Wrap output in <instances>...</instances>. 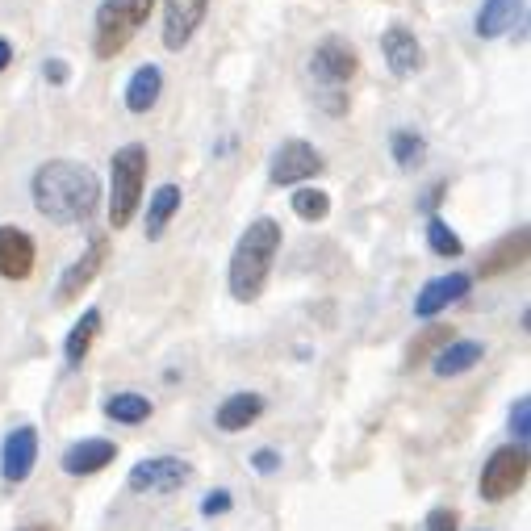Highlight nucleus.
<instances>
[{"mask_svg": "<svg viewBox=\"0 0 531 531\" xmlns=\"http://www.w3.org/2000/svg\"><path fill=\"white\" fill-rule=\"evenodd\" d=\"M105 260H109V239L105 235H92L88 239V247L80 251V260L67 268L63 276H59V289H55V302L59 306H72V302H80V293L97 281L101 276V268H105Z\"/></svg>", "mask_w": 531, "mask_h": 531, "instance_id": "obj_9", "label": "nucleus"}, {"mask_svg": "<svg viewBox=\"0 0 531 531\" xmlns=\"http://www.w3.org/2000/svg\"><path fill=\"white\" fill-rule=\"evenodd\" d=\"M264 410H268L264 394H251V389H243V394H230V398L214 410V423H218V431L235 435V431H247L251 423H260Z\"/></svg>", "mask_w": 531, "mask_h": 531, "instance_id": "obj_16", "label": "nucleus"}, {"mask_svg": "<svg viewBox=\"0 0 531 531\" xmlns=\"http://www.w3.org/2000/svg\"><path fill=\"white\" fill-rule=\"evenodd\" d=\"M189 477H193L189 460H180V456H147V460H138V465L130 469L126 486L134 494H176L180 486H189Z\"/></svg>", "mask_w": 531, "mask_h": 531, "instance_id": "obj_7", "label": "nucleus"}, {"mask_svg": "<svg viewBox=\"0 0 531 531\" xmlns=\"http://www.w3.org/2000/svg\"><path fill=\"white\" fill-rule=\"evenodd\" d=\"M34 465H38V431L13 427L5 435V448H0V477H5L9 486H21V481H30Z\"/></svg>", "mask_w": 531, "mask_h": 531, "instance_id": "obj_11", "label": "nucleus"}, {"mask_svg": "<svg viewBox=\"0 0 531 531\" xmlns=\"http://www.w3.org/2000/svg\"><path fill=\"white\" fill-rule=\"evenodd\" d=\"M289 210L302 218V222H322L331 214V197L322 193V189H314V184H302V189L293 193V201H289Z\"/></svg>", "mask_w": 531, "mask_h": 531, "instance_id": "obj_25", "label": "nucleus"}, {"mask_svg": "<svg viewBox=\"0 0 531 531\" xmlns=\"http://www.w3.org/2000/svg\"><path fill=\"white\" fill-rule=\"evenodd\" d=\"M9 63H13V42H9L5 34H0V72H5Z\"/></svg>", "mask_w": 531, "mask_h": 531, "instance_id": "obj_33", "label": "nucleus"}, {"mask_svg": "<svg viewBox=\"0 0 531 531\" xmlns=\"http://www.w3.org/2000/svg\"><path fill=\"white\" fill-rule=\"evenodd\" d=\"M21 531H55V527H51V523H26Z\"/></svg>", "mask_w": 531, "mask_h": 531, "instance_id": "obj_34", "label": "nucleus"}, {"mask_svg": "<svg viewBox=\"0 0 531 531\" xmlns=\"http://www.w3.org/2000/svg\"><path fill=\"white\" fill-rule=\"evenodd\" d=\"M469 293H473V272L435 276V281H427V285L419 289V297H414V314H419V318H440L448 306L465 302Z\"/></svg>", "mask_w": 531, "mask_h": 531, "instance_id": "obj_10", "label": "nucleus"}, {"mask_svg": "<svg viewBox=\"0 0 531 531\" xmlns=\"http://www.w3.org/2000/svg\"><path fill=\"white\" fill-rule=\"evenodd\" d=\"M210 0H164V46L168 51H184L201 30Z\"/></svg>", "mask_w": 531, "mask_h": 531, "instance_id": "obj_13", "label": "nucleus"}, {"mask_svg": "<svg viewBox=\"0 0 531 531\" xmlns=\"http://www.w3.org/2000/svg\"><path fill=\"white\" fill-rule=\"evenodd\" d=\"M34 210L55 226H80L97 214L101 205V180L88 164L76 159H46L30 180Z\"/></svg>", "mask_w": 531, "mask_h": 531, "instance_id": "obj_1", "label": "nucleus"}, {"mask_svg": "<svg viewBox=\"0 0 531 531\" xmlns=\"http://www.w3.org/2000/svg\"><path fill=\"white\" fill-rule=\"evenodd\" d=\"M113 460H118V444L105 440V435H92V440H76V444L63 448L59 469H63L67 477H92V473L109 469Z\"/></svg>", "mask_w": 531, "mask_h": 531, "instance_id": "obj_12", "label": "nucleus"}, {"mask_svg": "<svg viewBox=\"0 0 531 531\" xmlns=\"http://www.w3.org/2000/svg\"><path fill=\"white\" fill-rule=\"evenodd\" d=\"M523 260H527V226H519L515 235L498 239L490 256H481V276H502V272H515Z\"/></svg>", "mask_w": 531, "mask_h": 531, "instance_id": "obj_21", "label": "nucleus"}, {"mask_svg": "<svg viewBox=\"0 0 531 531\" xmlns=\"http://www.w3.org/2000/svg\"><path fill=\"white\" fill-rule=\"evenodd\" d=\"M481 360H486V343L481 339H448L440 352H435L431 368H435V377H460V373H469V368H477Z\"/></svg>", "mask_w": 531, "mask_h": 531, "instance_id": "obj_18", "label": "nucleus"}, {"mask_svg": "<svg viewBox=\"0 0 531 531\" xmlns=\"http://www.w3.org/2000/svg\"><path fill=\"white\" fill-rule=\"evenodd\" d=\"M527 469H531L527 448L523 444H506V448L490 452L486 469H481V477H477V494L486 498V502L515 498L523 490V481H527Z\"/></svg>", "mask_w": 531, "mask_h": 531, "instance_id": "obj_5", "label": "nucleus"}, {"mask_svg": "<svg viewBox=\"0 0 531 531\" xmlns=\"http://www.w3.org/2000/svg\"><path fill=\"white\" fill-rule=\"evenodd\" d=\"M281 243H285V235H281V222L276 218L247 222L235 251H230V268H226V289H230L235 302L251 306V302L264 297L272 264H276V256H281Z\"/></svg>", "mask_w": 531, "mask_h": 531, "instance_id": "obj_2", "label": "nucleus"}, {"mask_svg": "<svg viewBox=\"0 0 531 531\" xmlns=\"http://www.w3.org/2000/svg\"><path fill=\"white\" fill-rule=\"evenodd\" d=\"M448 339H452V327H444V322H435V327H427L419 339H414V348H410V364H423L431 352H440Z\"/></svg>", "mask_w": 531, "mask_h": 531, "instance_id": "obj_27", "label": "nucleus"}, {"mask_svg": "<svg viewBox=\"0 0 531 531\" xmlns=\"http://www.w3.org/2000/svg\"><path fill=\"white\" fill-rule=\"evenodd\" d=\"M147 168H151L147 143H126L113 151L109 159V226L113 230H126L134 222L147 189Z\"/></svg>", "mask_w": 531, "mask_h": 531, "instance_id": "obj_3", "label": "nucleus"}, {"mask_svg": "<svg viewBox=\"0 0 531 531\" xmlns=\"http://www.w3.org/2000/svg\"><path fill=\"white\" fill-rule=\"evenodd\" d=\"M101 327H105V314H101L97 306L80 314V322H76V327L67 331V339H63V360H67V368H80V364L88 360V352H92V343H97Z\"/></svg>", "mask_w": 531, "mask_h": 531, "instance_id": "obj_20", "label": "nucleus"}, {"mask_svg": "<svg viewBox=\"0 0 531 531\" xmlns=\"http://www.w3.org/2000/svg\"><path fill=\"white\" fill-rule=\"evenodd\" d=\"M360 72V55L348 38H322L310 55V76L322 84V88H343L352 76Z\"/></svg>", "mask_w": 531, "mask_h": 531, "instance_id": "obj_8", "label": "nucleus"}, {"mask_svg": "<svg viewBox=\"0 0 531 531\" xmlns=\"http://www.w3.org/2000/svg\"><path fill=\"white\" fill-rule=\"evenodd\" d=\"M460 527V515L452 511V506H435V511L427 515V523H423V531H456Z\"/></svg>", "mask_w": 531, "mask_h": 531, "instance_id": "obj_30", "label": "nucleus"}, {"mask_svg": "<svg viewBox=\"0 0 531 531\" xmlns=\"http://www.w3.org/2000/svg\"><path fill=\"white\" fill-rule=\"evenodd\" d=\"M523 21V0H481L473 30L477 38H502Z\"/></svg>", "mask_w": 531, "mask_h": 531, "instance_id": "obj_19", "label": "nucleus"}, {"mask_svg": "<svg viewBox=\"0 0 531 531\" xmlns=\"http://www.w3.org/2000/svg\"><path fill=\"white\" fill-rule=\"evenodd\" d=\"M427 247H431V256H460L465 251V243H460V235L444 222V218H431L427 222Z\"/></svg>", "mask_w": 531, "mask_h": 531, "instance_id": "obj_26", "label": "nucleus"}, {"mask_svg": "<svg viewBox=\"0 0 531 531\" xmlns=\"http://www.w3.org/2000/svg\"><path fill=\"white\" fill-rule=\"evenodd\" d=\"M42 76H46V80H51L55 88H63L67 80H72V67H67L63 59H46V63H42Z\"/></svg>", "mask_w": 531, "mask_h": 531, "instance_id": "obj_32", "label": "nucleus"}, {"mask_svg": "<svg viewBox=\"0 0 531 531\" xmlns=\"http://www.w3.org/2000/svg\"><path fill=\"white\" fill-rule=\"evenodd\" d=\"M180 201H184L180 184H159V189L151 193V201H147V239H151V243L164 235L168 222L180 214Z\"/></svg>", "mask_w": 531, "mask_h": 531, "instance_id": "obj_22", "label": "nucleus"}, {"mask_svg": "<svg viewBox=\"0 0 531 531\" xmlns=\"http://www.w3.org/2000/svg\"><path fill=\"white\" fill-rule=\"evenodd\" d=\"M38 264V247L21 226H0V276L5 281H26Z\"/></svg>", "mask_w": 531, "mask_h": 531, "instance_id": "obj_14", "label": "nucleus"}, {"mask_svg": "<svg viewBox=\"0 0 531 531\" xmlns=\"http://www.w3.org/2000/svg\"><path fill=\"white\" fill-rule=\"evenodd\" d=\"M230 506H235V498H230V490H210L201 498V515L205 519H214V515H226Z\"/></svg>", "mask_w": 531, "mask_h": 531, "instance_id": "obj_29", "label": "nucleus"}, {"mask_svg": "<svg viewBox=\"0 0 531 531\" xmlns=\"http://www.w3.org/2000/svg\"><path fill=\"white\" fill-rule=\"evenodd\" d=\"M381 55H385L394 76H414L423 67V42L414 38V30H406V26H389L381 34Z\"/></svg>", "mask_w": 531, "mask_h": 531, "instance_id": "obj_15", "label": "nucleus"}, {"mask_svg": "<svg viewBox=\"0 0 531 531\" xmlns=\"http://www.w3.org/2000/svg\"><path fill=\"white\" fill-rule=\"evenodd\" d=\"M511 431H515V444L527 448V435H531V398H519L511 406Z\"/></svg>", "mask_w": 531, "mask_h": 531, "instance_id": "obj_28", "label": "nucleus"}, {"mask_svg": "<svg viewBox=\"0 0 531 531\" xmlns=\"http://www.w3.org/2000/svg\"><path fill=\"white\" fill-rule=\"evenodd\" d=\"M389 155H394V164L402 172H414L427 159V143H423V134H414V130H394L389 134Z\"/></svg>", "mask_w": 531, "mask_h": 531, "instance_id": "obj_24", "label": "nucleus"}, {"mask_svg": "<svg viewBox=\"0 0 531 531\" xmlns=\"http://www.w3.org/2000/svg\"><path fill=\"white\" fill-rule=\"evenodd\" d=\"M322 168H327V159H322V151L314 143H306V138H285L268 159V180L276 189H302L314 176H322Z\"/></svg>", "mask_w": 531, "mask_h": 531, "instance_id": "obj_6", "label": "nucleus"}, {"mask_svg": "<svg viewBox=\"0 0 531 531\" xmlns=\"http://www.w3.org/2000/svg\"><path fill=\"white\" fill-rule=\"evenodd\" d=\"M151 398H143V394H113V398H105V414L113 423H122V427H138V423H147L151 419Z\"/></svg>", "mask_w": 531, "mask_h": 531, "instance_id": "obj_23", "label": "nucleus"}, {"mask_svg": "<svg viewBox=\"0 0 531 531\" xmlns=\"http://www.w3.org/2000/svg\"><path fill=\"white\" fill-rule=\"evenodd\" d=\"M155 13V0H101L97 21H92V55L97 59H118L134 34L147 26Z\"/></svg>", "mask_w": 531, "mask_h": 531, "instance_id": "obj_4", "label": "nucleus"}, {"mask_svg": "<svg viewBox=\"0 0 531 531\" xmlns=\"http://www.w3.org/2000/svg\"><path fill=\"white\" fill-rule=\"evenodd\" d=\"M251 469H256V473H264V477H272L276 469H281V452H272V448H260L256 456H251Z\"/></svg>", "mask_w": 531, "mask_h": 531, "instance_id": "obj_31", "label": "nucleus"}, {"mask_svg": "<svg viewBox=\"0 0 531 531\" xmlns=\"http://www.w3.org/2000/svg\"><path fill=\"white\" fill-rule=\"evenodd\" d=\"M159 97H164V67H159V63L134 67V76L126 80V92H122L126 109L130 113H151L159 105Z\"/></svg>", "mask_w": 531, "mask_h": 531, "instance_id": "obj_17", "label": "nucleus"}]
</instances>
